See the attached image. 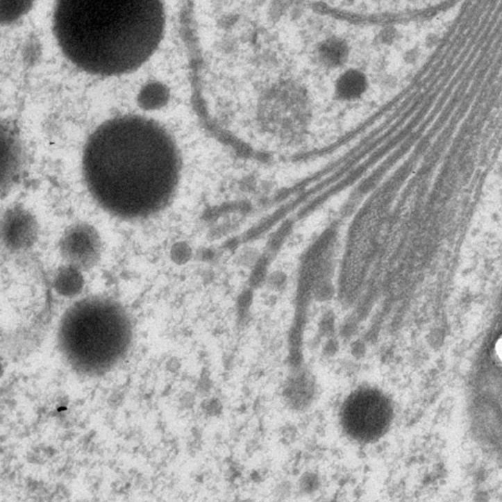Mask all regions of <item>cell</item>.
<instances>
[{"label":"cell","instance_id":"1","mask_svg":"<svg viewBox=\"0 0 502 502\" xmlns=\"http://www.w3.org/2000/svg\"><path fill=\"white\" fill-rule=\"evenodd\" d=\"M176 144L156 121L117 117L90 135L83 170L90 193L118 218L143 219L168 206L181 176Z\"/></svg>","mask_w":502,"mask_h":502},{"label":"cell","instance_id":"2","mask_svg":"<svg viewBox=\"0 0 502 502\" xmlns=\"http://www.w3.org/2000/svg\"><path fill=\"white\" fill-rule=\"evenodd\" d=\"M162 0H56L53 31L62 53L90 74L141 67L162 41Z\"/></svg>","mask_w":502,"mask_h":502},{"label":"cell","instance_id":"3","mask_svg":"<svg viewBox=\"0 0 502 502\" xmlns=\"http://www.w3.org/2000/svg\"><path fill=\"white\" fill-rule=\"evenodd\" d=\"M306 92L294 83H283L267 92L260 106L262 121L271 126H295L308 118Z\"/></svg>","mask_w":502,"mask_h":502},{"label":"cell","instance_id":"4","mask_svg":"<svg viewBox=\"0 0 502 502\" xmlns=\"http://www.w3.org/2000/svg\"><path fill=\"white\" fill-rule=\"evenodd\" d=\"M347 408L348 425L354 435L371 437L385 424V404L373 395L369 398V392L356 397Z\"/></svg>","mask_w":502,"mask_h":502},{"label":"cell","instance_id":"5","mask_svg":"<svg viewBox=\"0 0 502 502\" xmlns=\"http://www.w3.org/2000/svg\"><path fill=\"white\" fill-rule=\"evenodd\" d=\"M349 49L347 43L339 37H329L317 48L319 62L327 68H339L348 60Z\"/></svg>","mask_w":502,"mask_h":502},{"label":"cell","instance_id":"6","mask_svg":"<svg viewBox=\"0 0 502 502\" xmlns=\"http://www.w3.org/2000/svg\"><path fill=\"white\" fill-rule=\"evenodd\" d=\"M368 87L367 77L358 70H348L335 83V94L341 100L358 99Z\"/></svg>","mask_w":502,"mask_h":502},{"label":"cell","instance_id":"7","mask_svg":"<svg viewBox=\"0 0 502 502\" xmlns=\"http://www.w3.org/2000/svg\"><path fill=\"white\" fill-rule=\"evenodd\" d=\"M35 0H1V23L10 24L26 14Z\"/></svg>","mask_w":502,"mask_h":502},{"label":"cell","instance_id":"8","mask_svg":"<svg viewBox=\"0 0 502 502\" xmlns=\"http://www.w3.org/2000/svg\"><path fill=\"white\" fill-rule=\"evenodd\" d=\"M268 283L275 290L281 289L287 283V277L281 272H274L268 277Z\"/></svg>","mask_w":502,"mask_h":502},{"label":"cell","instance_id":"9","mask_svg":"<svg viewBox=\"0 0 502 502\" xmlns=\"http://www.w3.org/2000/svg\"><path fill=\"white\" fill-rule=\"evenodd\" d=\"M320 327L321 329H322L323 333H331L333 329V316H329V315L324 316V319H323L322 322H321Z\"/></svg>","mask_w":502,"mask_h":502},{"label":"cell","instance_id":"10","mask_svg":"<svg viewBox=\"0 0 502 502\" xmlns=\"http://www.w3.org/2000/svg\"><path fill=\"white\" fill-rule=\"evenodd\" d=\"M365 351H366V347H365L364 343L362 341H356V343L352 346V353L355 355L356 358H360L364 355Z\"/></svg>","mask_w":502,"mask_h":502},{"label":"cell","instance_id":"11","mask_svg":"<svg viewBox=\"0 0 502 502\" xmlns=\"http://www.w3.org/2000/svg\"><path fill=\"white\" fill-rule=\"evenodd\" d=\"M337 341H333V340H331V341L327 342L326 347H325L324 351L326 354H335V352H337Z\"/></svg>","mask_w":502,"mask_h":502},{"label":"cell","instance_id":"12","mask_svg":"<svg viewBox=\"0 0 502 502\" xmlns=\"http://www.w3.org/2000/svg\"><path fill=\"white\" fill-rule=\"evenodd\" d=\"M496 352H497L500 360H502V337L498 340L497 344H496Z\"/></svg>","mask_w":502,"mask_h":502}]
</instances>
